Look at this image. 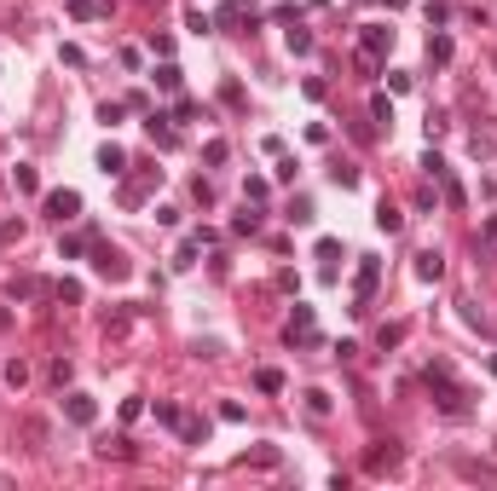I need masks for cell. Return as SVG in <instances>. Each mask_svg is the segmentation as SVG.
Here are the masks:
<instances>
[{
    "instance_id": "obj_1",
    "label": "cell",
    "mask_w": 497,
    "mask_h": 491,
    "mask_svg": "<svg viewBox=\"0 0 497 491\" xmlns=\"http://www.w3.org/2000/svg\"><path fill=\"white\" fill-rule=\"evenodd\" d=\"M428 387L439 393V411L445 416H469V393L451 382V365H428Z\"/></svg>"
},
{
    "instance_id": "obj_2",
    "label": "cell",
    "mask_w": 497,
    "mask_h": 491,
    "mask_svg": "<svg viewBox=\"0 0 497 491\" xmlns=\"http://www.w3.org/2000/svg\"><path fill=\"white\" fill-rule=\"evenodd\" d=\"M388 53H393V29L388 23H365V29H358V58H365V70H376Z\"/></svg>"
},
{
    "instance_id": "obj_3",
    "label": "cell",
    "mask_w": 497,
    "mask_h": 491,
    "mask_svg": "<svg viewBox=\"0 0 497 491\" xmlns=\"http://www.w3.org/2000/svg\"><path fill=\"white\" fill-rule=\"evenodd\" d=\"M382 284V260L376 254H358V284H353V312H370V295Z\"/></svg>"
},
{
    "instance_id": "obj_4",
    "label": "cell",
    "mask_w": 497,
    "mask_h": 491,
    "mask_svg": "<svg viewBox=\"0 0 497 491\" xmlns=\"http://www.w3.org/2000/svg\"><path fill=\"white\" fill-rule=\"evenodd\" d=\"M93 266H99V278H110V284L133 278V266H127V254H122V249H110V243H93Z\"/></svg>"
},
{
    "instance_id": "obj_5",
    "label": "cell",
    "mask_w": 497,
    "mask_h": 491,
    "mask_svg": "<svg viewBox=\"0 0 497 491\" xmlns=\"http://www.w3.org/2000/svg\"><path fill=\"white\" fill-rule=\"evenodd\" d=\"M145 133H151V145H162V151L179 145V133H173V116H168V110H151V116H145Z\"/></svg>"
},
{
    "instance_id": "obj_6",
    "label": "cell",
    "mask_w": 497,
    "mask_h": 491,
    "mask_svg": "<svg viewBox=\"0 0 497 491\" xmlns=\"http://www.w3.org/2000/svg\"><path fill=\"white\" fill-rule=\"evenodd\" d=\"M64 416H70L75 428H93V422H99V405H93L87 393H64Z\"/></svg>"
},
{
    "instance_id": "obj_7",
    "label": "cell",
    "mask_w": 497,
    "mask_h": 491,
    "mask_svg": "<svg viewBox=\"0 0 497 491\" xmlns=\"http://www.w3.org/2000/svg\"><path fill=\"white\" fill-rule=\"evenodd\" d=\"M151 185H162V168H151V173H139V180H122V203H127V208H139Z\"/></svg>"
},
{
    "instance_id": "obj_8",
    "label": "cell",
    "mask_w": 497,
    "mask_h": 491,
    "mask_svg": "<svg viewBox=\"0 0 497 491\" xmlns=\"http://www.w3.org/2000/svg\"><path fill=\"white\" fill-rule=\"evenodd\" d=\"M47 214L64 226V220H75V214H81V197H75V191H47Z\"/></svg>"
},
{
    "instance_id": "obj_9",
    "label": "cell",
    "mask_w": 497,
    "mask_h": 491,
    "mask_svg": "<svg viewBox=\"0 0 497 491\" xmlns=\"http://www.w3.org/2000/svg\"><path fill=\"white\" fill-rule=\"evenodd\" d=\"M417 278H422V284H439V278H445V254H439V249H422V254H417Z\"/></svg>"
},
{
    "instance_id": "obj_10",
    "label": "cell",
    "mask_w": 497,
    "mask_h": 491,
    "mask_svg": "<svg viewBox=\"0 0 497 491\" xmlns=\"http://www.w3.org/2000/svg\"><path fill=\"white\" fill-rule=\"evenodd\" d=\"M99 168L110 173V180H122V173H127V156H122V145H105V151H99Z\"/></svg>"
},
{
    "instance_id": "obj_11",
    "label": "cell",
    "mask_w": 497,
    "mask_h": 491,
    "mask_svg": "<svg viewBox=\"0 0 497 491\" xmlns=\"http://www.w3.org/2000/svg\"><path fill=\"white\" fill-rule=\"evenodd\" d=\"M376 226H382V232H388V237H393V232H399V226H405V214H399V208H393V203H382V208H376Z\"/></svg>"
},
{
    "instance_id": "obj_12",
    "label": "cell",
    "mask_w": 497,
    "mask_h": 491,
    "mask_svg": "<svg viewBox=\"0 0 497 491\" xmlns=\"http://www.w3.org/2000/svg\"><path fill=\"white\" fill-rule=\"evenodd\" d=\"M330 180H336L341 191H353V185H358V168H353V162H336V168H330Z\"/></svg>"
},
{
    "instance_id": "obj_13",
    "label": "cell",
    "mask_w": 497,
    "mask_h": 491,
    "mask_svg": "<svg viewBox=\"0 0 497 491\" xmlns=\"http://www.w3.org/2000/svg\"><path fill=\"white\" fill-rule=\"evenodd\" d=\"M179 81H186L179 64H162V70H156V87H162V93H179Z\"/></svg>"
},
{
    "instance_id": "obj_14",
    "label": "cell",
    "mask_w": 497,
    "mask_h": 491,
    "mask_svg": "<svg viewBox=\"0 0 497 491\" xmlns=\"http://www.w3.org/2000/svg\"><path fill=\"white\" fill-rule=\"evenodd\" d=\"M428 58H434V64L451 58V35H428Z\"/></svg>"
},
{
    "instance_id": "obj_15",
    "label": "cell",
    "mask_w": 497,
    "mask_h": 491,
    "mask_svg": "<svg viewBox=\"0 0 497 491\" xmlns=\"http://www.w3.org/2000/svg\"><path fill=\"white\" fill-rule=\"evenodd\" d=\"M255 387H260V393H284V376H278V370H255Z\"/></svg>"
},
{
    "instance_id": "obj_16",
    "label": "cell",
    "mask_w": 497,
    "mask_h": 491,
    "mask_svg": "<svg viewBox=\"0 0 497 491\" xmlns=\"http://www.w3.org/2000/svg\"><path fill=\"white\" fill-rule=\"evenodd\" d=\"M156 422H168V428H186V411H179V405H168V399H162V405H156Z\"/></svg>"
},
{
    "instance_id": "obj_17",
    "label": "cell",
    "mask_w": 497,
    "mask_h": 491,
    "mask_svg": "<svg viewBox=\"0 0 497 491\" xmlns=\"http://www.w3.org/2000/svg\"><path fill=\"white\" fill-rule=\"evenodd\" d=\"M439 191H445V208H463V185H457V180H451V173H445V180H439Z\"/></svg>"
},
{
    "instance_id": "obj_18",
    "label": "cell",
    "mask_w": 497,
    "mask_h": 491,
    "mask_svg": "<svg viewBox=\"0 0 497 491\" xmlns=\"http://www.w3.org/2000/svg\"><path fill=\"white\" fill-rule=\"evenodd\" d=\"M23 382H29V365L12 359V365H6V387H23Z\"/></svg>"
},
{
    "instance_id": "obj_19",
    "label": "cell",
    "mask_w": 497,
    "mask_h": 491,
    "mask_svg": "<svg viewBox=\"0 0 497 491\" xmlns=\"http://www.w3.org/2000/svg\"><path fill=\"white\" fill-rule=\"evenodd\" d=\"M197 260V237H186V243H179V254H173V266H179V272H186V266Z\"/></svg>"
},
{
    "instance_id": "obj_20",
    "label": "cell",
    "mask_w": 497,
    "mask_h": 491,
    "mask_svg": "<svg viewBox=\"0 0 497 491\" xmlns=\"http://www.w3.org/2000/svg\"><path fill=\"white\" fill-rule=\"evenodd\" d=\"M232 226H237V232H260V208H243V214L232 220Z\"/></svg>"
},
{
    "instance_id": "obj_21",
    "label": "cell",
    "mask_w": 497,
    "mask_h": 491,
    "mask_svg": "<svg viewBox=\"0 0 497 491\" xmlns=\"http://www.w3.org/2000/svg\"><path fill=\"white\" fill-rule=\"evenodd\" d=\"M422 173H428V180H445V173H451V168H445V162H439V156L428 151V156H422Z\"/></svg>"
},
{
    "instance_id": "obj_22",
    "label": "cell",
    "mask_w": 497,
    "mask_h": 491,
    "mask_svg": "<svg viewBox=\"0 0 497 491\" xmlns=\"http://www.w3.org/2000/svg\"><path fill=\"white\" fill-rule=\"evenodd\" d=\"M306 411H312V416H324V411H330V393L312 387V393H306Z\"/></svg>"
},
{
    "instance_id": "obj_23",
    "label": "cell",
    "mask_w": 497,
    "mask_h": 491,
    "mask_svg": "<svg viewBox=\"0 0 497 491\" xmlns=\"http://www.w3.org/2000/svg\"><path fill=\"white\" fill-rule=\"evenodd\" d=\"M266 191H272L266 180H249V185H243V203H266Z\"/></svg>"
},
{
    "instance_id": "obj_24",
    "label": "cell",
    "mask_w": 497,
    "mask_h": 491,
    "mask_svg": "<svg viewBox=\"0 0 497 491\" xmlns=\"http://www.w3.org/2000/svg\"><path fill=\"white\" fill-rule=\"evenodd\" d=\"M87 243H93V237H64V243H58V254H64V260H75Z\"/></svg>"
},
{
    "instance_id": "obj_25",
    "label": "cell",
    "mask_w": 497,
    "mask_h": 491,
    "mask_svg": "<svg viewBox=\"0 0 497 491\" xmlns=\"http://www.w3.org/2000/svg\"><path fill=\"white\" fill-rule=\"evenodd\" d=\"M393 463H399L393 445H388V451H370V468H376V474H382V468H393Z\"/></svg>"
},
{
    "instance_id": "obj_26",
    "label": "cell",
    "mask_w": 497,
    "mask_h": 491,
    "mask_svg": "<svg viewBox=\"0 0 497 491\" xmlns=\"http://www.w3.org/2000/svg\"><path fill=\"white\" fill-rule=\"evenodd\" d=\"M203 162H214V168H220V162H225V139H208V145H203Z\"/></svg>"
},
{
    "instance_id": "obj_27",
    "label": "cell",
    "mask_w": 497,
    "mask_h": 491,
    "mask_svg": "<svg viewBox=\"0 0 497 491\" xmlns=\"http://www.w3.org/2000/svg\"><path fill=\"white\" fill-rule=\"evenodd\" d=\"M289 53H312V35L306 29H289Z\"/></svg>"
},
{
    "instance_id": "obj_28",
    "label": "cell",
    "mask_w": 497,
    "mask_h": 491,
    "mask_svg": "<svg viewBox=\"0 0 497 491\" xmlns=\"http://www.w3.org/2000/svg\"><path fill=\"white\" fill-rule=\"evenodd\" d=\"M289 220H295V226H306V220H312V203H306V197H295V208H289Z\"/></svg>"
},
{
    "instance_id": "obj_29",
    "label": "cell",
    "mask_w": 497,
    "mask_h": 491,
    "mask_svg": "<svg viewBox=\"0 0 497 491\" xmlns=\"http://www.w3.org/2000/svg\"><path fill=\"white\" fill-rule=\"evenodd\" d=\"M58 301H81V284L75 278H58Z\"/></svg>"
},
{
    "instance_id": "obj_30",
    "label": "cell",
    "mask_w": 497,
    "mask_h": 491,
    "mask_svg": "<svg viewBox=\"0 0 497 491\" xmlns=\"http://www.w3.org/2000/svg\"><path fill=\"white\" fill-rule=\"evenodd\" d=\"M405 341V324H382V347H399Z\"/></svg>"
},
{
    "instance_id": "obj_31",
    "label": "cell",
    "mask_w": 497,
    "mask_h": 491,
    "mask_svg": "<svg viewBox=\"0 0 497 491\" xmlns=\"http://www.w3.org/2000/svg\"><path fill=\"white\" fill-rule=\"evenodd\" d=\"M70 12H75V18H93V12H99V0H70Z\"/></svg>"
},
{
    "instance_id": "obj_32",
    "label": "cell",
    "mask_w": 497,
    "mask_h": 491,
    "mask_svg": "<svg viewBox=\"0 0 497 491\" xmlns=\"http://www.w3.org/2000/svg\"><path fill=\"white\" fill-rule=\"evenodd\" d=\"M23 237V226H18V220H6V226H0V243H18Z\"/></svg>"
},
{
    "instance_id": "obj_33",
    "label": "cell",
    "mask_w": 497,
    "mask_h": 491,
    "mask_svg": "<svg viewBox=\"0 0 497 491\" xmlns=\"http://www.w3.org/2000/svg\"><path fill=\"white\" fill-rule=\"evenodd\" d=\"M6 324H12V312H6V306H0V330H6Z\"/></svg>"
},
{
    "instance_id": "obj_34",
    "label": "cell",
    "mask_w": 497,
    "mask_h": 491,
    "mask_svg": "<svg viewBox=\"0 0 497 491\" xmlns=\"http://www.w3.org/2000/svg\"><path fill=\"white\" fill-rule=\"evenodd\" d=\"M491 376H497V359H491Z\"/></svg>"
}]
</instances>
